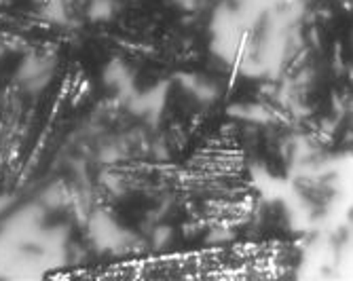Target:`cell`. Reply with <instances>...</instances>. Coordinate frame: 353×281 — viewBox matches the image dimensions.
I'll return each mask as SVG.
<instances>
[{"instance_id": "8992f818", "label": "cell", "mask_w": 353, "mask_h": 281, "mask_svg": "<svg viewBox=\"0 0 353 281\" xmlns=\"http://www.w3.org/2000/svg\"><path fill=\"white\" fill-rule=\"evenodd\" d=\"M229 112L233 116L250 121V123H267L269 121V110L259 104H235L229 108Z\"/></svg>"}, {"instance_id": "6da1fadb", "label": "cell", "mask_w": 353, "mask_h": 281, "mask_svg": "<svg viewBox=\"0 0 353 281\" xmlns=\"http://www.w3.org/2000/svg\"><path fill=\"white\" fill-rule=\"evenodd\" d=\"M53 72H55V59L53 57L28 55L19 64V68L15 72V79L26 91L37 93V91L45 89L51 83Z\"/></svg>"}, {"instance_id": "5b68a950", "label": "cell", "mask_w": 353, "mask_h": 281, "mask_svg": "<svg viewBox=\"0 0 353 281\" xmlns=\"http://www.w3.org/2000/svg\"><path fill=\"white\" fill-rule=\"evenodd\" d=\"M91 235H93V241L98 243L100 247H119L121 245V239H123V233L121 229L110 220L106 214H98L93 218L91 222Z\"/></svg>"}, {"instance_id": "277c9868", "label": "cell", "mask_w": 353, "mask_h": 281, "mask_svg": "<svg viewBox=\"0 0 353 281\" xmlns=\"http://www.w3.org/2000/svg\"><path fill=\"white\" fill-rule=\"evenodd\" d=\"M178 81H180V85L190 93V96L195 98L197 102H201V104H212V102H216L218 96H220L218 87H216L212 81H208L205 76H201V74H188V72H182V74H178Z\"/></svg>"}, {"instance_id": "52a82bcc", "label": "cell", "mask_w": 353, "mask_h": 281, "mask_svg": "<svg viewBox=\"0 0 353 281\" xmlns=\"http://www.w3.org/2000/svg\"><path fill=\"white\" fill-rule=\"evenodd\" d=\"M117 13V3L114 0H91L87 15L91 21H108Z\"/></svg>"}, {"instance_id": "30bf717a", "label": "cell", "mask_w": 353, "mask_h": 281, "mask_svg": "<svg viewBox=\"0 0 353 281\" xmlns=\"http://www.w3.org/2000/svg\"><path fill=\"white\" fill-rule=\"evenodd\" d=\"M178 7H182L184 11H195L199 7V0H176Z\"/></svg>"}, {"instance_id": "8fae6325", "label": "cell", "mask_w": 353, "mask_h": 281, "mask_svg": "<svg viewBox=\"0 0 353 281\" xmlns=\"http://www.w3.org/2000/svg\"><path fill=\"white\" fill-rule=\"evenodd\" d=\"M5 3H9V0H0V5H5Z\"/></svg>"}, {"instance_id": "7a4b0ae2", "label": "cell", "mask_w": 353, "mask_h": 281, "mask_svg": "<svg viewBox=\"0 0 353 281\" xmlns=\"http://www.w3.org/2000/svg\"><path fill=\"white\" fill-rule=\"evenodd\" d=\"M168 89H170V83L165 81V83H157L154 87H150L144 93H136V96L130 98V108L136 114H144V116H150L152 121H157L161 116V110L165 106Z\"/></svg>"}, {"instance_id": "9c48e42d", "label": "cell", "mask_w": 353, "mask_h": 281, "mask_svg": "<svg viewBox=\"0 0 353 281\" xmlns=\"http://www.w3.org/2000/svg\"><path fill=\"white\" fill-rule=\"evenodd\" d=\"M157 239H154V245L157 247H161V243L165 245L168 241H170V237H172V231L165 227V229H157V235H154Z\"/></svg>"}, {"instance_id": "3957f363", "label": "cell", "mask_w": 353, "mask_h": 281, "mask_svg": "<svg viewBox=\"0 0 353 281\" xmlns=\"http://www.w3.org/2000/svg\"><path fill=\"white\" fill-rule=\"evenodd\" d=\"M104 85L108 89H114L121 98H127V93H134V81H132V72L127 68L121 59H110L104 72H102Z\"/></svg>"}, {"instance_id": "ba28073f", "label": "cell", "mask_w": 353, "mask_h": 281, "mask_svg": "<svg viewBox=\"0 0 353 281\" xmlns=\"http://www.w3.org/2000/svg\"><path fill=\"white\" fill-rule=\"evenodd\" d=\"M66 201H68V191L61 182H53L43 191V205H47L51 209L66 205Z\"/></svg>"}]
</instances>
